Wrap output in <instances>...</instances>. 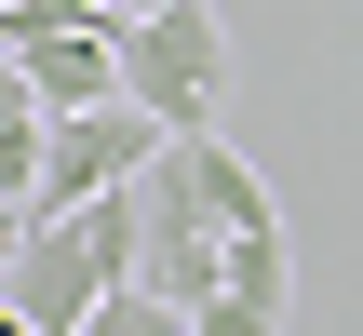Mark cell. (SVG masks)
I'll use <instances>...</instances> for the list:
<instances>
[{"instance_id": "8992f818", "label": "cell", "mask_w": 363, "mask_h": 336, "mask_svg": "<svg viewBox=\"0 0 363 336\" xmlns=\"http://www.w3.org/2000/svg\"><path fill=\"white\" fill-rule=\"evenodd\" d=\"M13 67H27L40 108H108V94H121V27H54V40H27Z\"/></svg>"}, {"instance_id": "277c9868", "label": "cell", "mask_w": 363, "mask_h": 336, "mask_svg": "<svg viewBox=\"0 0 363 336\" xmlns=\"http://www.w3.org/2000/svg\"><path fill=\"white\" fill-rule=\"evenodd\" d=\"M175 162H189V189H202V215H216L229 242H283V202H269V175H256L229 135H175Z\"/></svg>"}, {"instance_id": "3957f363", "label": "cell", "mask_w": 363, "mask_h": 336, "mask_svg": "<svg viewBox=\"0 0 363 336\" xmlns=\"http://www.w3.org/2000/svg\"><path fill=\"white\" fill-rule=\"evenodd\" d=\"M162 148H175V135H162L135 94H108V108H54V135H40V215H81V202L135 189Z\"/></svg>"}, {"instance_id": "52a82bcc", "label": "cell", "mask_w": 363, "mask_h": 336, "mask_svg": "<svg viewBox=\"0 0 363 336\" xmlns=\"http://www.w3.org/2000/svg\"><path fill=\"white\" fill-rule=\"evenodd\" d=\"M81 336H189V310H175L162 283H108V296H94V323H81Z\"/></svg>"}, {"instance_id": "ba28073f", "label": "cell", "mask_w": 363, "mask_h": 336, "mask_svg": "<svg viewBox=\"0 0 363 336\" xmlns=\"http://www.w3.org/2000/svg\"><path fill=\"white\" fill-rule=\"evenodd\" d=\"M121 13H162V0H121Z\"/></svg>"}, {"instance_id": "7a4b0ae2", "label": "cell", "mask_w": 363, "mask_h": 336, "mask_svg": "<svg viewBox=\"0 0 363 336\" xmlns=\"http://www.w3.org/2000/svg\"><path fill=\"white\" fill-rule=\"evenodd\" d=\"M121 94L162 121V135H229V27L216 0H162L121 27Z\"/></svg>"}, {"instance_id": "5b68a950", "label": "cell", "mask_w": 363, "mask_h": 336, "mask_svg": "<svg viewBox=\"0 0 363 336\" xmlns=\"http://www.w3.org/2000/svg\"><path fill=\"white\" fill-rule=\"evenodd\" d=\"M283 310H296V256H283V242H242L229 283L189 310V336H283Z\"/></svg>"}, {"instance_id": "6da1fadb", "label": "cell", "mask_w": 363, "mask_h": 336, "mask_svg": "<svg viewBox=\"0 0 363 336\" xmlns=\"http://www.w3.org/2000/svg\"><path fill=\"white\" fill-rule=\"evenodd\" d=\"M135 256H148V202L108 189V202H81V215H27V242L0 256V283H13V310L40 336H81L108 283H135Z\"/></svg>"}]
</instances>
